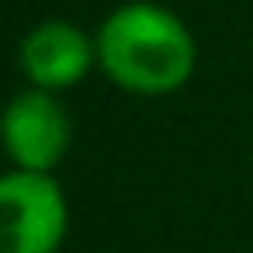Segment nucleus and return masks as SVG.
Returning <instances> with one entry per match:
<instances>
[{
    "instance_id": "f03ea898",
    "label": "nucleus",
    "mask_w": 253,
    "mask_h": 253,
    "mask_svg": "<svg viewBox=\"0 0 253 253\" xmlns=\"http://www.w3.org/2000/svg\"><path fill=\"white\" fill-rule=\"evenodd\" d=\"M71 206L55 174H0V253H59L67 241Z\"/></svg>"
},
{
    "instance_id": "20e7f679",
    "label": "nucleus",
    "mask_w": 253,
    "mask_h": 253,
    "mask_svg": "<svg viewBox=\"0 0 253 253\" xmlns=\"http://www.w3.org/2000/svg\"><path fill=\"white\" fill-rule=\"evenodd\" d=\"M16 67L28 87L63 95L99 67L95 36L87 28H79L75 20H40L20 36Z\"/></svg>"
},
{
    "instance_id": "f257e3e1",
    "label": "nucleus",
    "mask_w": 253,
    "mask_h": 253,
    "mask_svg": "<svg viewBox=\"0 0 253 253\" xmlns=\"http://www.w3.org/2000/svg\"><path fill=\"white\" fill-rule=\"evenodd\" d=\"M95 59L119 91L162 99L194 79L198 40L178 12L154 0H126L95 28Z\"/></svg>"
},
{
    "instance_id": "7ed1b4c3",
    "label": "nucleus",
    "mask_w": 253,
    "mask_h": 253,
    "mask_svg": "<svg viewBox=\"0 0 253 253\" xmlns=\"http://www.w3.org/2000/svg\"><path fill=\"white\" fill-rule=\"evenodd\" d=\"M0 146L16 170L55 174L71 146V115L59 95L24 87L0 111Z\"/></svg>"
}]
</instances>
